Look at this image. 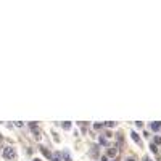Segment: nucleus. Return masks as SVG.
I'll list each match as a JSON object with an SVG mask.
<instances>
[{
  "instance_id": "nucleus-6",
  "label": "nucleus",
  "mask_w": 161,
  "mask_h": 161,
  "mask_svg": "<svg viewBox=\"0 0 161 161\" xmlns=\"http://www.w3.org/2000/svg\"><path fill=\"white\" fill-rule=\"evenodd\" d=\"M116 153H118V147H111V148L108 150V155H110V156H116Z\"/></svg>"
},
{
  "instance_id": "nucleus-18",
  "label": "nucleus",
  "mask_w": 161,
  "mask_h": 161,
  "mask_svg": "<svg viewBox=\"0 0 161 161\" xmlns=\"http://www.w3.org/2000/svg\"><path fill=\"white\" fill-rule=\"evenodd\" d=\"M103 124H102V122H97V124H95V129H100Z\"/></svg>"
},
{
  "instance_id": "nucleus-8",
  "label": "nucleus",
  "mask_w": 161,
  "mask_h": 161,
  "mask_svg": "<svg viewBox=\"0 0 161 161\" xmlns=\"http://www.w3.org/2000/svg\"><path fill=\"white\" fill-rule=\"evenodd\" d=\"M61 126H63L64 130H69V129H71V122H69V121H64V122H61Z\"/></svg>"
},
{
  "instance_id": "nucleus-10",
  "label": "nucleus",
  "mask_w": 161,
  "mask_h": 161,
  "mask_svg": "<svg viewBox=\"0 0 161 161\" xmlns=\"http://www.w3.org/2000/svg\"><path fill=\"white\" fill-rule=\"evenodd\" d=\"M150 150L153 151V153H156V151H158V147H156L155 144H151V145H150Z\"/></svg>"
},
{
  "instance_id": "nucleus-1",
  "label": "nucleus",
  "mask_w": 161,
  "mask_h": 161,
  "mask_svg": "<svg viewBox=\"0 0 161 161\" xmlns=\"http://www.w3.org/2000/svg\"><path fill=\"white\" fill-rule=\"evenodd\" d=\"M3 158L5 159H15L16 158V151L12 147H5L3 148Z\"/></svg>"
},
{
  "instance_id": "nucleus-11",
  "label": "nucleus",
  "mask_w": 161,
  "mask_h": 161,
  "mask_svg": "<svg viewBox=\"0 0 161 161\" xmlns=\"http://www.w3.org/2000/svg\"><path fill=\"white\" fill-rule=\"evenodd\" d=\"M100 144H102V145H108V140H107L105 137H100Z\"/></svg>"
},
{
  "instance_id": "nucleus-19",
  "label": "nucleus",
  "mask_w": 161,
  "mask_h": 161,
  "mask_svg": "<svg viewBox=\"0 0 161 161\" xmlns=\"http://www.w3.org/2000/svg\"><path fill=\"white\" fill-rule=\"evenodd\" d=\"M126 161H135V159H134V158L130 156V158H126Z\"/></svg>"
},
{
  "instance_id": "nucleus-17",
  "label": "nucleus",
  "mask_w": 161,
  "mask_h": 161,
  "mask_svg": "<svg viewBox=\"0 0 161 161\" xmlns=\"http://www.w3.org/2000/svg\"><path fill=\"white\" fill-rule=\"evenodd\" d=\"M15 124H16L18 127H23V121H16V122H15Z\"/></svg>"
},
{
  "instance_id": "nucleus-21",
  "label": "nucleus",
  "mask_w": 161,
  "mask_h": 161,
  "mask_svg": "<svg viewBox=\"0 0 161 161\" xmlns=\"http://www.w3.org/2000/svg\"><path fill=\"white\" fill-rule=\"evenodd\" d=\"M32 161H40V159H37V158H36V159H32Z\"/></svg>"
},
{
  "instance_id": "nucleus-9",
  "label": "nucleus",
  "mask_w": 161,
  "mask_h": 161,
  "mask_svg": "<svg viewBox=\"0 0 161 161\" xmlns=\"http://www.w3.org/2000/svg\"><path fill=\"white\" fill-rule=\"evenodd\" d=\"M39 148H40V151H42V153H44L47 158H50V155H52V153H49V150H47L45 147H39Z\"/></svg>"
},
{
  "instance_id": "nucleus-16",
  "label": "nucleus",
  "mask_w": 161,
  "mask_h": 161,
  "mask_svg": "<svg viewBox=\"0 0 161 161\" xmlns=\"http://www.w3.org/2000/svg\"><path fill=\"white\" fill-rule=\"evenodd\" d=\"M135 126L137 127H144V122H142V121H135Z\"/></svg>"
},
{
  "instance_id": "nucleus-3",
  "label": "nucleus",
  "mask_w": 161,
  "mask_h": 161,
  "mask_svg": "<svg viewBox=\"0 0 161 161\" xmlns=\"http://www.w3.org/2000/svg\"><path fill=\"white\" fill-rule=\"evenodd\" d=\"M130 137H132V140H134V142H135V144H139V145H142V140H140V137H139V134H137V132H135V130H132V132H130Z\"/></svg>"
},
{
  "instance_id": "nucleus-12",
  "label": "nucleus",
  "mask_w": 161,
  "mask_h": 161,
  "mask_svg": "<svg viewBox=\"0 0 161 161\" xmlns=\"http://www.w3.org/2000/svg\"><path fill=\"white\" fill-rule=\"evenodd\" d=\"M29 127H31V130L36 129V127H37V122H36V121H31V122H29Z\"/></svg>"
},
{
  "instance_id": "nucleus-15",
  "label": "nucleus",
  "mask_w": 161,
  "mask_h": 161,
  "mask_svg": "<svg viewBox=\"0 0 161 161\" xmlns=\"http://www.w3.org/2000/svg\"><path fill=\"white\" fill-rule=\"evenodd\" d=\"M61 156H63V158H64L66 161H71V158H69V155H68V153H66V151H64V153H63Z\"/></svg>"
},
{
  "instance_id": "nucleus-14",
  "label": "nucleus",
  "mask_w": 161,
  "mask_h": 161,
  "mask_svg": "<svg viewBox=\"0 0 161 161\" xmlns=\"http://www.w3.org/2000/svg\"><path fill=\"white\" fill-rule=\"evenodd\" d=\"M107 127H115V121H107Z\"/></svg>"
},
{
  "instance_id": "nucleus-4",
  "label": "nucleus",
  "mask_w": 161,
  "mask_h": 161,
  "mask_svg": "<svg viewBox=\"0 0 161 161\" xmlns=\"http://www.w3.org/2000/svg\"><path fill=\"white\" fill-rule=\"evenodd\" d=\"M98 145H92L90 147V156H93V158H97L98 156Z\"/></svg>"
},
{
  "instance_id": "nucleus-22",
  "label": "nucleus",
  "mask_w": 161,
  "mask_h": 161,
  "mask_svg": "<svg viewBox=\"0 0 161 161\" xmlns=\"http://www.w3.org/2000/svg\"><path fill=\"white\" fill-rule=\"evenodd\" d=\"M0 139H2V135H0Z\"/></svg>"
},
{
  "instance_id": "nucleus-13",
  "label": "nucleus",
  "mask_w": 161,
  "mask_h": 161,
  "mask_svg": "<svg viewBox=\"0 0 161 161\" xmlns=\"http://www.w3.org/2000/svg\"><path fill=\"white\" fill-rule=\"evenodd\" d=\"M153 144H155V145H159V144H161V137H159V135L155 137V142H153Z\"/></svg>"
},
{
  "instance_id": "nucleus-2",
  "label": "nucleus",
  "mask_w": 161,
  "mask_h": 161,
  "mask_svg": "<svg viewBox=\"0 0 161 161\" xmlns=\"http://www.w3.org/2000/svg\"><path fill=\"white\" fill-rule=\"evenodd\" d=\"M150 127H151V130H153V132H159L161 130V122L159 121H153L150 124Z\"/></svg>"
},
{
  "instance_id": "nucleus-7",
  "label": "nucleus",
  "mask_w": 161,
  "mask_h": 161,
  "mask_svg": "<svg viewBox=\"0 0 161 161\" xmlns=\"http://www.w3.org/2000/svg\"><path fill=\"white\" fill-rule=\"evenodd\" d=\"M32 134H34V137H36L37 140H39V139L42 137V135H40V129H37V127H36V129H32Z\"/></svg>"
},
{
  "instance_id": "nucleus-5",
  "label": "nucleus",
  "mask_w": 161,
  "mask_h": 161,
  "mask_svg": "<svg viewBox=\"0 0 161 161\" xmlns=\"http://www.w3.org/2000/svg\"><path fill=\"white\" fill-rule=\"evenodd\" d=\"M50 159H52V161H61V155H60V153H52V155H50Z\"/></svg>"
},
{
  "instance_id": "nucleus-20",
  "label": "nucleus",
  "mask_w": 161,
  "mask_h": 161,
  "mask_svg": "<svg viewBox=\"0 0 161 161\" xmlns=\"http://www.w3.org/2000/svg\"><path fill=\"white\" fill-rule=\"evenodd\" d=\"M145 161H151V159H150V158H148V156H145Z\"/></svg>"
}]
</instances>
